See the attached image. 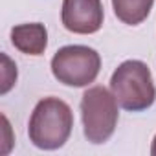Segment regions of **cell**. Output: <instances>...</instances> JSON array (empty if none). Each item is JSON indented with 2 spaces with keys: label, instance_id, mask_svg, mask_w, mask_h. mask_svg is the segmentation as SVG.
<instances>
[{
  "label": "cell",
  "instance_id": "6da1fadb",
  "mask_svg": "<svg viewBox=\"0 0 156 156\" xmlns=\"http://www.w3.org/2000/svg\"><path fill=\"white\" fill-rule=\"evenodd\" d=\"M72 127L73 114L70 105L59 98H44L31 112L28 136L35 147L42 151H55L68 141Z\"/></svg>",
  "mask_w": 156,
  "mask_h": 156
},
{
  "label": "cell",
  "instance_id": "7a4b0ae2",
  "mask_svg": "<svg viewBox=\"0 0 156 156\" xmlns=\"http://www.w3.org/2000/svg\"><path fill=\"white\" fill-rule=\"evenodd\" d=\"M110 90L123 110L143 112L152 107L156 99V87L152 81V73L143 61H125L121 62L112 77Z\"/></svg>",
  "mask_w": 156,
  "mask_h": 156
},
{
  "label": "cell",
  "instance_id": "3957f363",
  "mask_svg": "<svg viewBox=\"0 0 156 156\" xmlns=\"http://www.w3.org/2000/svg\"><path fill=\"white\" fill-rule=\"evenodd\" d=\"M83 132L90 143H105L110 140L118 127L119 112L114 94L105 87H90L81 98Z\"/></svg>",
  "mask_w": 156,
  "mask_h": 156
},
{
  "label": "cell",
  "instance_id": "277c9868",
  "mask_svg": "<svg viewBox=\"0 0 156 156\" xmlns=\"http://www.w3.org/2000/svg\"><path fill=\"white\" fill-rule=\"evenodd\" d=\"M101 70V57L94 48L83 44L62 46L51 57L53 77L73 88H83L96 81Z\"/></svg>",
  "mask_w": 156,
  "mask_h": 156
},
{
  "label": "cell",
  "instance_id": "5b68a950",
  "mask_svg": "<svg viewBox=\"0 0 156 156\" xmlns=\"http://www.w3.org/2000/svg\"><path fill=\"white\" fill-rule=\"evenodd\" d=\"M103 4L101 0H62L61 20L62 26L77 35L98 33L103 26Z\"/></svg>",
  "mask_w": 156,
  "mask_h": 156
},
{
  "label": "cell",
  "instance_id": "8992f818",
  "mask_svg": "<svg viewBox=\"0 0 156 156\" xmlns=\"http://www.w3.org/2000/svg\"><path fill=\"white\" fill-rule=\"evenodd\" d=\"M11 44L26 55H42L48 46V30L41 22L19 24L11 28Z\"/></svg>",
  "mask_w": 156,
  "mask_h": 156
},
{
  "label": "cell",
  "instance_id": "52a82bcc",
  "mask_svg": "<svg viewBox=\"0 0 156 156\" xmlns=\"http://www.w3.org/2000/svg\"><path fill=\"white\" fill-rule=\"evenodd\" d=\"M152 4L154 0H112L114 15L127 26L141 24L149 17Z\"/></svg>",
  "mask_w": 156,
  "mask_h": 156
},
{
  "label": "cell",
  "instance_id": "ba28073f",
  "mask_svg": "<svg viewBox=\"0 0 156 156\" xmlns=\"http://www.w3.org/2000/svg\"><path fill=\"white\" fill-rule=\"evenodd\" d=\"M151 154H152V156H156V136H154L152 145H151Z\"/></svg>",
  "mask_w": 156,
  "mask_h": 156
}]
</instances>
